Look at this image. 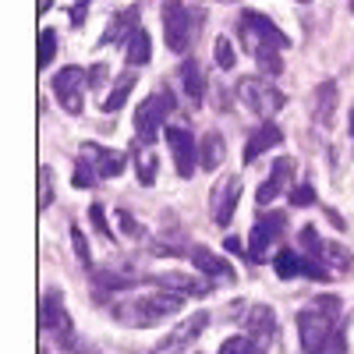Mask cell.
Here are the masks:
<instances>
[{
    "label": "cell",
    "instance_id": "cell-10",
    "mask_svg": "<svg viewBox=\"0 0 354 354\" xmlns=\"http://www.w3.org/2000/svg\"><path fill=\"white\" fill-rule=\"evenodd\" d=\"M283 230H287V216L283 213H262L248 234V259L259 262L266 252H270L280 238H283Z\"/></svg>",
    "mask_w": 354,
    "mask_h": 354
},
{
    "label": "cell",
    "instance_id": "cell-24",
    "mask_svg": "<svg viewBox=\"0 0 354 354\" xmlns=\"http://www.w3.org/2000/svg\"><path fill=\"white\" fill-rule=\"evenodd\" d=\"M220 354H266V347L255 337H248V333H234V337H227L220 344Z\"/></svg>",
    "mask_w": 354,
    "mask_h": 354
},
{
    "label": "cell",
    "instance_id": "cell-33",
    "mask_svg": "<svg viewBox=\"0 0 354 354\" xmlns=\"http://www.w3.org/2000/svg\"><path fill=\"white\" fill-rule=\"evenodd\" d=\"M287 195H290V205H298V209H305V205H312V202H315L312 185H298V188H290Z\"/></svg>",
    "mask_w": 354,
    "mask_h": 354
},
{
    "label": "cell",
    "instance_id": "cell-7",
    "mask_svg": "<svg viewBox=\"0 0 354 354\" xmlns=\"http://www.w3.org/2000/svg\"><path fill=\"white\" fill-rule=\"evenodd\" d=\"M238 100H241L252 113H259V117H270V113H277V110L283 106V93H280L270 78H245V82L238 85Z\"/></svg>",
    "mask_w": 354,
    "mask_h": 354
},
{
    "label": "cell",
    "instance_id": "cell-15",
    "mask_svg": "<svg viewBox=\"0 0 354 354\" xmlns=\"http://www.w3.org/2000/svg\"><path fill=\"white\" fill-rule=\"evenodd\" d=\"M192 262H195V270H198L202 277H209L213 283H227V280L238 277V273H234V266H230L223 255L209 252V248H192Z\"/></svg>",
    "mask_w": 354,
    "mask_h": 354
},
{
    "label": "cell",
    "instance_id": "cell-21",
    "mask_svg": "<svg viewBox=\"0 0 354 354\" xmlns=\"http://www.w3.org/2000/svg\"><path fill=\"white\" fill-rule=\"evenodd\" d=\"M220 163H223V138L216 131H209V135L202 138V145H198V167L216 170Z\"/></svg>",
    "mask_w": 354,
    "mask_h": 354
},
{
    "label": "cell",
    "instance_id": "cell-37",
    "mask_svg": "<svg viewBox=\"0 0 354 354\" xmlns=\"http://www.w3.org/2000/svg\"><path fill=\"white\" fill-rule=\"evenodd\" d=\"M75 354H100V351H96V347H85V344H78V347H75Z\"/></svg>",
    "mask_w": 354,
    "mask_h": 354
},
{
    "label": "cell",
    "instance_id": "cell-20",
    "mask_svg": "<svg viewBox=\"0 0 354 354\" xmlns=\"http://www.w3.org/2000/svg\"><path fill=\"white\" fill-rule=\"evenodd\" d=\"M181 85H185V93H188L192 103H202V96H205V75H202V68L195 61L181 64Z\"/></svg>",
    "mask_w": 354,
    "mask_h": 354
},
{
    "label": "cell",
    "instance_id": "cell-38",
    "mask_svg": "<svg viewBox=\"0 0 354 354\" xmlns=\"http://www.w3.org/2000/svg\"><path fill=\"white\" fill-rule=\"evenodd\" d=\"M351 138H354V110H351Z\"/></svg>",
    "mask_w": 354,
    "mask_h": 354
},
{
    "label": "cell",
    "instance_id": "cell-6",
    "mask_svg": "<svg viewBox=\"0 0 354 354\" xmlns=\"http://www.w3.org/2000/svg\"><path fill=\"white\" fill-rule=\"evenodd\" d=\"M205 326H209V312L205 308H198V312H192V315H185L177 326L149 351V354H185L202 333H205Z\"/></svg>",
    "mask_w": 354,
    "mask_h": 354
},
{
    "label": "cell",
    "instance_id": "cell-30",
    "mask_svg": "<svg viewBox=\"0 0 354 354\" xmlns=\"http://www.w3.org/2000/svg\"><path fill=\"white\" fill-rule=\"evenodd\" d=\"M93 181H100V174H96L93 163H88V156H82V160H78V170H75V185H78V188H88Z\"/></svg>",
    "mask_w": 354,
    "mask_h": 354
},
{
    "label": "cell",
    "instance_id": "cell-5",
    "mask_svg": "<svg viewBox=\"0 0 354 354\" xmlns=\"http://www.w3.org/2000/svg\"><path fill=\"white\" fill-rule=\"evenodd\" d=\"M170 110H174L170 93H153V96H145V100L135 106V135H138V142H153V138L163 131Z\"/></svg>",
    "mask_w": 354,
    "mask_h": 354
},
{
    "label": "cell",
    "instance_id": "cell-16",
    "mask_svg": "<svg viewBox=\"0 0 354 354\" xmlns=\"http://www.w3.org/2000/svg\"><path fill=\"white\" fill-rule=\"evenodd\" d=\"M82 156L93 160V167H96L100 177H117V174H124V167H128V156L124 153L103 149V145H88V142L82 145Z\"/></svg>",
    "mask_w": 354,
    "mask_h": 354
},
{
    "label": "cell",
    "instance_id": "cell-13",
    "mask_svg": "<svg viewBox=\"0 0 354 354\" xmlns=\"http://www.w3.org/2000/svg\"><path fill=\"white\" fill-rule=\"evenodd\" d=\"M238 202H241V177H234V174L220 177V185L213 188V223L216 227H230Z\"/></svg>",
    "mask_w": 354,
    "mask_h": 354
},
{
    "label": "cell",
    "instance_id": "cell-34",
    "mask_svg": "<svg viewBox=\"0 0 354 354\" xmlns=\"http://www.w3.org/2000/svg\"><path fill=\"white\" fill-rule=\"evenodd\" d=\"M88 216H93V223H96V230L103 234V238H110V230H106V223H103V205H93V209H88Z\"/></svg>",
    "mask_w": 354,
    "mask_h": 354
},
{
    "label": "cell",
    "instance_id": "cell-28",
    "mask_svg": "<svg viewBox=\"0 0 354 354\" xmlns=\"http://www.w3.org/2000/svg\"><path fill=\"white\" fill-rule=\"evenodd\" d=\"M312 354H347V337L340 333V330H333L326 340H322Z\"/></svg>",
    "mask_w": 354,
    "mask_h": 354
},
{
    "label": "cell",
    "instance_id": "cell-31",
    "mask_svg": "<svg viewBox=\"0 0 354 354\" xmlns=\"http://www.w3.org/2000/svg\"><path fill=\"white\" fill-rule=\"evenodd\" d=\"M71 245H75V255H78V262L85 266L88 273H93V259H88V245H85V234H82L78 227H71Z\"/></svg>",
    "mask_w": 354,
    "mask_h": 354
},
{
    "label": "cell",
    "instance_id": "cell-12",
    "mask_svg": "<svg viewBox=\"0 0 354 354\" xmlns=\"http://www.w3.org/2000/svg\"><path fill=\"white\" fill-rule=\"evenodd\" d=\"M167 145H170L177 177H192V174L198 170V145H195V135H192L188 128H167Z\"/></svg>",
    "mask_w": 354,
    "mask_h": 354
},
{
    "label": "cell",
    "instance_id": "cell-29",
    "mask_svg": "<svg viewBox=\"0 0 354 354\" xmlns=\"http://www.w3.org/2000/svg\"><path fill=\"white\" fill-rule=\"evenodd\" d=\"M53 53H57V32L53 28H43V36H39V68H46L53 61Z\"/></svg>",
    "mask_w": 354,
    "mask_h": 354
},
{
    "label": "cell",
    "instance_id": "cell-32",
    "mask_svg": "<svg viewBox=\"0 0 354 354\" xmlns=\"http://www.w3.org/2000/svg\"><path fill=\"white\" fill-rule=\"evenodd\" d=\"M39 181H43V188H39V209H46V205L53 202V174H50V167H39Z\"/></svg>",
    "mask_w": 354,
    "mask_h": 354
},
{
    "label": "cell",
    "instance_id": "cell-25",
    "mask_svg": "<svg viewBox=\"0 0 354 354\" xmlns=\"http://www.w3.org/2000/svg\"><path fill=\"white\" fill-rule=\"evenodd\" d=\"M131 88H135V75H121V82L113 85V93L103 100V110H106V113L121 110V106H124V100L131 96Z\"/></svg>",
    "mask_w": 354,
    "mask_h": 354
},
{
    "label": "cell",
    "instance_id": "cell-35",
    "mask_svg": "<svg viewBox=\"0 0 354 354\" xmlns=\"http://www.w3.org/2000/svg\"><path fill=\"white\" fill-rule=\"evenodd\" d=\"M103 75H106V68H103V64H96L93 71H88V85H93V88H96V85H103Z\"/></svg>",
    "mask_w": 354,
    "mask_h": 354
},
{
    "label": "cell",
    "instance_id": "cell-26",
    "mask_svg": "<svg viewBox=\"0 0 354 354\" xmlns=\"http://www.w3.org/2000/svg\"><path fill=\"white\" fill-rule=\"evenodd\" d=\"M135 167H138V181L149 188V185L156 181V156L145 153V149H138V153H135Z\"/></svg>",
    "mask_w": 354,
    "mask_h": 354
},
{
    "label": "cell",
    "instance_id": "cell-11",
    "mask_svg": "<svg viewBox=\"0 0 354 354\" xmlns=\"http://www.w3.org/2000/svg\"><path fill=\"white\" fill-rule=\"evenodd\" d=\"M163 39L167 46L177 50H188L192 39V21H188V8L185 0H163Z\"/></svg>",
    "mask_w": 354,
    "mask_h": 354
},
{
    "label": "cell",
    "instance_id": "cell-23",
    "mask_svg": "<svg viewBox=\"0 0 354 354\" xmlns=\"http://www.w3.org/2000/svg\"><path fill=\"white\" fill-rule=\"evenodd\" d=\"M333 110H337V85L322 82L319 93H315V117L322 124H333Z\"/></svg>",
    "mask_w": 354,
    "mask_h": 354
},
{
    "label": "cell",
    "instance_id": "cell-18",
    "mask_svg": "<svg viewBox=\"0 0 354 354\" xmlns=\"http://www.w3.org/2000/svg\"><path fill=\"white\" fill-rule=\"evenodd\" d=\"M245 330H248V337H255V340L266 347V340L277 333L273 308H270V305H252V312H248V319H245Z\"/></svg>",
    "mask_w": 354,
    "mask_h": 354
},
{
    "label": "cell",
    "instance_id": "cell-19",
    "mask_svg": "<svg viewBox=\"0 0 354 354\" xmlns=\"http://www.w3.org/2000/svg\"><path fill=\"white\" fill-rule=\"evenodd\" d=\"M138 8H124L121 15H113V21H110V28H106V36H103V43H117L121 39L124 46H128V39L138 32Z\"/></svg>",
    "mask_w": 354,
    "mask_h": 354
},
{
    "label": "cell",
    "instance_id": "cell-36",
    "mask_svg": "<svg viewBox=\"0 0 354 354\" xmlns=\"http://www.w3.org/2000/svg\"><path fill=\"white\" fill-rule=\"evenodd\" d=\"M223 248H227L230 255H241V241H238V238H227V241H223Z\"/></svg>",
    "mask_w": 354,
    "mask_h": 354
},
{
    "label": "cell",
    "instance_id": "cell-1",
    "mask_svg": "<svg viewBox=\"0 0 354 354\" xmlns=\"http://www.w3.org/2000/svg\"><path fill=\"white\" fill-rule=\"evenodd\" d=\"M185 305V294H174V290H160V294H138V298H128L113 308V319H121L124 326H156V322L177 315Z\"/></svg>",
    "mask_w": 354,
    "mask_h": 354
},
{
    "label": "cell",
    "instance_id": "cell-9",
    "mask_svg": "<svg viewBox=\"0 0 354 354\" xmlns=\"http://www.w3.org/2000/svg\"><path fill=\"white\" fill-rule=\"evenodd\" d=\"M85 88H88V75L82 68H61L57 78H53V96L61 100V106L75 117L85 106Z\"/></svg>",
    "mask_w": 354,
    "mask_h": 354
},
{
    "label": "cell",
    "instance_id": "cell-39",
    "mask_svg": "<svg viewBox=\"0 0 354 354\" xmlns=\"http://www.w3.org/2000/svg\"><path fill=\"white\" fill-rule=\"evenodd\" d=\"M298 4H308V0H298Z\"/></svg>",
    "mask_w": 354,
    "mask_h": 354
},
{
    "label": "cell",
    "instance_id": "cell-4",
    "mask_svg": "<svg viewBox=\"0 0 354 354\" xmlns=\"http://www.w3.org/2000/svg\"><path fill=\"white\" fill-rule=\"evenodd\" d=\"M241 43L252 50V57L262 53V50H287L290 46V39L259 11H245L241 15Z\"/></svg>",
    "mask_w": 354,
    "mask_h": 354
},
{
    "label": "cell",
    "instance_id": "cell-40",
    "mask_svg": "<svg viewBox=\"0 0 354 354\" xmlns=\"http://www.w3.org/2000/svg\"><path fill=\"white\" fill-rule=\"evenodd\" d=\"M351 11H354V4H351Z\"/></svg>",
    "mask_w": 354,
    "mask_h": 354
},
{
    "label": "cell",
    "instance_id": "cell-3",
    "mask_svg": "<svg viewBox=\"0 0 354 354\" xmlns=\"http://www.w3.org/2000/svg\"><path fill=\"white\" fill-rule=\"evenodd\" d=\"M39 326H43V333H53L61 347H68V351L78 347V340H75V326H71V315H68V308H64V294H61V290H53V287H50V290L43 294V305H39Z\"/></svg>",
    "mask_w": 354,
    "mask_h": 354
},
{
    "label": "cell",
    "instance_id": "cell-27",
    "mask_svg": "<svg viewBox=\"0 0 354 354\" xmlns=\"http://www.w3.org/2000/svg\"><path fill=\"white\" fill-rule=\"evenodd\" d=\"M213 57H216V68H220V71H234V61H238V53H234V43H230L227 36L216 39Z\"/></svg>",
    "mask_w": 354,
    "mask_h": 354
},
{
    "label": "cell",
    "instance_id": "cell-14",
    "mask_svg": "<svg viewBox=\"0 0 354 354\" xmlns=\"http://www.w3.org/2000/svg\"><path fill=\"white\" fill-rule=\"evenodd\" d=\"M294 170H298V163H294L290 156H280V160H273V167H270V177H266V181L259 185V192H255V202H259V205H270L277 195L290 192Z\"/></svg>",
    "mask_w": 354,
    "mask_h": 354
},
{
    "label": "cell",
    "instance_id": "cell-22",
    "mask_svg": "<svg viewBox=\"0 0 354 354\" xmlns=\"http://www.w3.org/2000/svg\"><path fill=\"white\" fill-rule=\"evenodd\" d=\"M124 50H128V53H124L128 64H135V68H138V64H149V57H153V39H149V32H145V28H138V32L128 39Z\"/></svg>",
    "mask_w": 354,
    "mask_h": 354
},
{
    "label": "cell",
    "instance_id": "cell-17",
    "mask_svg": "<svg viewBox=\"0 0 354 354\" xmlns=\"http://www.w3.org/2000/svg\"><path fill=\"white\" fill-rule=\"evenodd\" d=\"M280 142H283V131H280L277 124H262V128H255V131L248 135V142H245V163H255L262 153L277 149Z\"/></svg>",
    "mask_w": 354,
    "mask_h": 354
},
{
    "label": "cell",
    "instance_id": "cell-8",
    "mask_svg": "<svg viewBox=\"0 0 354 354\" xmlns=\"http://www.w3.org/2000/svg\"><path fill=\"white\" fill-rule=\"evenodd\" d=\"M273 270H277L280 280H298V277H308V280H330V270H326V266L315 262V259H308V255L298 252V248L280 252V255L273 259Z\"/></svg>",
    "mask_w": 354,
    "mask_h": 354
},
{
    "label": "cell",
    "instance_id": "cell-2",
    "mask_svg": "<svg viewBox=\"0 0 354 354\" xmlns=\"http://www.w3.org/2000/svg\"><path fill=\"white\" fill-rule=\"evenodd\" d=\"M337 315H340V301H337V298H319L315 308H305V312L298 315L301 347H305L308 354L337 330Z\"/></svg>",
    "mask_w": 354,
    "mask_h": 354
}]
</instances>
